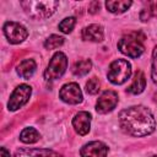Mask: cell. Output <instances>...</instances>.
I'll return each instance as SVG.
<instances>
[{"instance_id":"cell-1","label":"cell","mask_w":157,"mask_h":157,"mask_svg":"<svg viewBox=\"0 0 157 157\" xmlns=\"http://www.w3.org/2000/svg\"><path fill=\"white\" fill-rule=\"evenodd\" d=\"M119 125L125 134L134 137H142L155 131L156 121L148 108L132 105L120 112Z\"/></svg>"},{"instance_id":"cell-2","label":"cell","mask_w":157,"mask_h":157,"mask_svg":"<svg viewBox=\"0 0 157 157\" xmlns=\"http://www.w3.org/2000/svg\"><path fill=\"white\" fill-rule=\"evenodd\" d=\"M20 5L23 7L25 12L34 18V20H43L50 17L58 9L59 1H33V0H26L21 1Z\"/></svg>"},{"instance_id":"cell-3","label":"cell","mask_w":157,"mask_h":157,"mask_svg":"<svg viewBox=\"0 0 157 157\" xmlns=\"http://www.w3.org/2000/svg\"><path fill=\"white\" fill-rule=\"evenodd\" d=\"M144 40L145 36L141 32H131L119 39L118 49L130 58H139L145 50Z\"/></svg>"},{"instance_id":"cell-4","label":"cell","mask_w":157,"mask_h":157,"mask_svg":"<svg viewBox=\"0 0 157 157\" xmlns=\"http://www.w3.org/2000/svg\"><path fill=\"white\" fill-rule=\"evenodd\" d=\"M131 75V65L125 59L114 60L108 69L107 77L114 85H121L129 80Z\"/></svg>"},{"instance_id":"cell-5","label":"cell","mask_w":157,"mask_h":157,"mask_svg":"<svg viewBox=\"0 0 157 157\" xmlns=\"http://www.w3.org/2000/svg\"><path fill=\"white\" fill-rule=\"evenodd\" d=\"M66 67H67L66 55L61 52H56L52 56V59H50V61H49V64L44 71L45 80H48V81L58 80L59 77H61L64 75V72L66 71Z\"/></svg>"},{"instance_id":"cell-6","label":"cell","mask_w":157,"mask_h":157,"mask_svg":"<svg viewBox=\"0 0 157 157\" xmlns=\"http://www.w3.org/2000/svg\"><path fill=\"white\" fill-rule=\"evenodd\" d=\"M31 93H32V88L31 86L28 85H20L15 88V91L12 92V94L10 96V99H9V103H7V108L11 112H15L17 109H20L21 107H23L29 97H31Z\"/></svg>"},{"instance_id":"cell-7","label":"cell","mask_w":157,"mask_h":157,"mask_svg":"<svg viewBox=\"0 0 157 157\" xmlns=\"http://www.w3.org/2000/svg\"><path fill=\"white\" fill-rule=\"evenodd\" d=\"M4 34L11 44H18L27 38L28 32H27L26 27L22 26L21 23H17L13 21H7L4 25Z\"/></svg>"},{"instance_id":"cell-8","label":"cell","mask_w":157,"mask_h":157,"mask_svg":"<svg viewBox=\"0 0 157 157\" xmlns=\"http://www.w3.org/2000/svg\"><path fill=\"white\" fill-rule=\"evenodd\" d=\"M59 97L63 102L69 104H78L82 102V98H83L80 86L75 82L65 83L59 91Z\"/></svg>"},{"instance_id":"cell-9","label":"cell","mask_w":157,"mask_h":157,"mask_svg":"<svg viewBox=\"0 0 157 157\" xmlns=\"http://www.w3.org/2000/svg\"><path fill=\"white\" fill-rule=\"evenodd\" d=\"M118 101H119L118 93L115 91L107 90L99 96V98H98V101L96 103V110L98 113H101V114L109 113L117 107Z\"/></svg>"},{"instance_id":"cell-10","label":"cell","mask_w":157,"mask_h":157,"mask_svg":"<svg viewBox=\"0 0 157 157\" xmlns=\"http://www.w3.org/2000/svg\"><path fill=\"white\" fill-rule=\"evenodd\" d=\"M108 146L101 141H92L83 145L80 150L81 157H107Z\"/></svg>"},{"instance_id":"cell-11","label":"cell","mask_w":157,"mask_h":157,"mask_svg":"<svg viewBox=\"0 0 157 157\" xmlns=\"http://www.w3.org/2000/svg\"><path fill=\"white\" fill-rule=\"evenodd\" d=\"M91 114L88 112H78L72 119V126L78 135H86L91 128Z\"/></svg>"},{"instance_id":"cell-12","label":"cell","mask_w":157,"mask_h":157,"mask_svg":"<svg viewBox=\"0 0 157 157\" xmlns=\"http://www.w3.org/2000/svg\"><path fill=\"white\" fill-rule=\"evenodd\" d=\"M15 157H63L58 152L49 148H18Z\"/></svg>"},{"instance_id":"cell-13","label":"cell","mask_w":157,"mask_h":157,"mask_svg":"<svg viewBox=\"0 0 157 157\" xmlns=\"http://www.w3.org/2000/svg\"><path fill=\"white\" fill-rule=\"evenodd\" d=\"M82 39L90 40V42H102L104 38V32L103 27L101 25H90L82 29Z\"/></svg>"},{"instance_id":"cell-14","label":"cell","mask_w":157,"mask_h":157,"mask_svg":"<svg viewBox=\"0 0 157 157\" xmlns=\"http://www.w3.org/2000/svg\"><path fill=\"white\" fill-rule=\"evenodd\" d=\"M36 69H37V64H36V61L33 59H25L17 66V74L22 78L28 80V78H31L33 76Z\"/></svg>"},{"instance_id":"cell-15","label":"cell","mask_w":157,"mask_h":157,"mask_svg":"<svg viewBox=\"0 0 157 157\" xmlns=\"http://www.w3.org/2000/svg\"><path fill=\"white\" fill-rule=\"evenodd\" d=\"M145 87H146V77L142 71H137L135 74L131 85L128 87V92L131 94H139L145 90Z\"/></svg>"},{"instance_id":"cell-16","label":"cell","mask_w":157,"mask_h":157,"mask_svg":"<svg viewBox=\"0 0 157 157\" xmlns=\"http://www.w3.org/2000/svg\"><path fill=\"white\" fill-rule=\"evenodd\" d=\"M131 4L130 0H112L105 2V7L113 13H123L131 6Z\"/></svg>"},{"instance_id":"cell-17","label":"cell","mask_w":157,"mask_h":157,"mask_svg":"<svg viewBox=\"0 0 157 157\" xmlns=\"http://www.w3.org/2000/svg\"><path fill=\"white\" fill-rule=\"evenodd\" d=\"M92 63L90 59H83L80 61H76L75 65L72 66V74L75 76H85L91 71Z\"/></svg>"},{"instance_id":"cell-18","label":"cell","mask_w":157,"mask_h":157,"mask_svg":"<svg viewBox=\"0 0 157 157\" xmlns=\"http://www.w3.org/2000/svg\"><path fill=\"white\" fill-rule=\"evenodd\" d=\"M20 140L25 144H34L39 140V132L34 128H25L20 134Z\"/></svg>"},{"instance_id":"cell-19","label":"cell","mask_w":157,"mask_h":157,"mask_svg":"<svg viewBox=\"0 0 157 157\" xmlns=\"http://www.w3.org/2000/svg\"><path fill=\"white\" fill-rule=\"evenodd\" d=\"M64 44V38L58 36V34H52L45 42H44V47L47 49H55V48H59L60 45Z\"/></svg>"},{"instance_id":"cell-20","label":"cell","mask_w":157,"mask_h":157,"mask_svg":"<svg viewBox=\"0 0 157 157\" xmlns=\"http://www.w3.org/2000/svg\"><path fill=\"white\" fill-rule=\"evenodd\" d=\"M76 25V18L70 16V17H65L60 23H59V29L63 32V33H70L74 27Z\"/></svg>"},{"instance_id":"cell-21","label":"cell","mask_w":157,"mask_h":157,"mask_svg":"<svg viewBox=\"0 0 157 157\" xmlns=\"http://www.w3.org/2000/svg\"><path fill=\"white\" fill-rule=\"evenodd\" d=\"M99 80L97 77H91L87 82H86V92L88 94H96L99 91Z\"/></svg>"},{"instance_id":"cell-22","label":"cell","mask_w":157,"mask_h":157,"mask_svg":"<svg viewBox=\"0 0 157 157\" xmlns=\"http://www.w3.org/2000/svg\"><path fill=\"white\" fill-rule=\"evenodd\" d=\"M151 76L153 82L157 83V45L155 47L152 52V70H151Z\"/></svg>"},{"instance_id":"cell-23","label":"cell","mask_w":157,"mask_h":157,"mask_svg":"<svg viewBox=\"0 0 157 157\" xmlns=\"http://www.w3.org/2000/svg\"><path fill=\"white\" fill-rule=\"evenodd\" d=\"M148 12H150V16L157 17V1H155V2H151V5H150V9H148Z\"/></svg>"},{"instance_id":"cell-24","label":"cell","mask_w":157,"mask_h":157,"mask_svg":"<svg viewBox=\"0 0 157 157\" xmlns=\"http://www.w3.org/2000/svg\"><path fill=\"white\" fill-rule=\"evenodd\" d=\"M98 9H99V2H98V1H93V2H91L88 11H90L91 13H94V12H97Z\"/></svg>"},{"instance_id":"cell-25","label":"cell","mask_w":157,"mask_h":157,"mask_svg":"<svg viewBox=\"0 0 157 157\" xmlns=\"http://www.w3.org/2000/svg\"><path fill=\"white\" fill-rule=\"evenodd\" d=\"M0 157H11L10 151L6 147H1L0 148Z\"/></svg>"},{"instance_id":"cell-26","label":"cell","mask_w":157,"mask_h":157,"mask_svg":"<svg viewBox=\"0 0 157 157\" xmlns=\"http://www.w3.org/2000/svg\"><path fill=\"white\" fill-rule=\"evenodd\" d=\"M152 157H157V156H152Z\"/></svg>"}]
</instances>
